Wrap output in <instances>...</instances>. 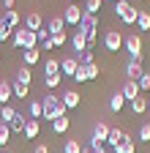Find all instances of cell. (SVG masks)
<instances>
[{"instance_id":"cell-1","label":"cell","mask_w":150,"mask_h":153,"mask_svg":"<svg viewBox=\"0 0 150 153\" xmlns=\"http://www.w3.org/2000/svg\"><path fill=\"white\" fill-rule=\"evenodd\" d=\"M11 41H14L16 49H33V47H38V38H35V33L27 30V27H16Z\"/></svg>"},{"instance_id":"cell-2","label":"cell","mask_w":150,"mask_h":153,"mask_svg":"<svg viewBox=\"0 0 150 153\" xmlns=\"http://www.w3.org/2000/svg\"><path fill=\"white\" fill-rule=\"evenodd\" d=\"M115 14L120 16V22H123V25H137L139 8H134L128 0H117V3H115Z\"/></svg>"},{"instance_id":"cell-3","label":"cell","mask_w":150,"mask_h":153,"mask_svg":"<svg viewBox=\"0 0 150 153\" xmlns=\"http://www.w3.org/2000/svg\"><path fill=\"white\" fill-rule=\"evenodd\" d=\"M123 47H126V52H128V60H139L142 63V36H126L123 38Z\"/></svg>"},{"instance_id":"cell-4","label":"cell","mask_w":150,"mask_h":153,"mask_svg":"<svg viewBox=\"0 0 150 153\" xmlns=\"http://www.w3.org/2000/svg\"><path fill=\"white\" fill-rule=\"evenodd\" d=\"M79 30H82L87 38H98V36H96V30H98V16H96V14H82Z\"/></svg>"},{"instance_id":"cell-5","label":"cell","mask_w":150,"mask_h":153,"mask_svg":"<svg viewBox=\"0 0 150 153\" xmlns=\"http://www.w3.org/2000/svg\"><path fill=\"white\" fill-rule=\"evenodd\" d=\"M82 14H85V8H79L77 3H68L66 8H63V22L66 25H74V27H79V19H82Z\"/></svg>"},{"instance_id":"cell-6","label":"cell","mask_w":150,"mask_h":153,"mask_svg":"<svg viewBox=\"0 0 150 153\" xmlns=\"http://www.w3.org/2000/svg\"><path fill=\"white\" fill-rule=\"evenodd\" d=\"M120 47H123V36H120V30H106L104 33V49L106 52H120Z\"/></svg>"},{"instance_id":"cell-7","label":"cell","mask_w":150,"mask_h":153,"mask_svg":"<svg viewBox=\"0 0 150 153\" xmlns=\"http://www.w3.org/2000/svg\"><path fill=\"white\" fill-rule=\"evenodd\" d=\"M60 104V99L55 93H49V96H44L41 99V107H44V120H55V107Z\"/></svg>"},{"instance_id":"cell-8","label":"cell","mask_w":150,"mask_h":153,"mask_svg":"<svg viewBox=\"0 0 150 153\" xmlns=\"http://www.w3.org/2000/svg\"><path fill=\"white\" fill-rule=\"evenodd\" d=\"M22 27H27V30H33V33L41 30V27H44V16H41L38 11H30L27 16H22Z\"/></svg>"},{"instance_id":"cell-9","label":"cell","mask_w":150,"mask_h":153,"mask_svg":"<svg viewBox=\"0 0 150 153\" xmlns=\"http://www.w3.org/2000/svg\"><path fill=\"white\" fill-rule=\"evenodd\" d=\"M120 93H123V99H126V101H134L137 96H139V85H137L134 79H126L123 88H120Z\"/></svg>"},{"instance_id":"cell-10","label":"cell","mask_w":150,"mask_h":153,"mask_svg":"<svg viewBox=\"0 0 150 153\" xmlns=\"http://www.w3.org/2000/svg\"><path fill=\"white\" fill-rule=\"evenodd\" d=\"M142 74H145V68H142L139 60H128V63H126V79H134V82H137Z\"/></svg>"},{"instance_id":"cell-11","label":"cell","mask_w":150,"mask_h":153,"mask_svg":"<svg viewBox=\"0 0 150 153\" xmlns=\"http://www.w3.org/2000/svg\"><path fill=\"white\" fill-rule=\"evenodd\" d=\"M58 99L66 104V109H74V107H79V101H82V96L77 93V90H66L63 96H58Z\"/></svg>"},{"instance_id":"cell-12","label":"cell","mask_w":150,"mask_h":153,"mask_svg":"<svg viewBox=\"0 0 150 153\" xmlns=\"http://www.w3.org/2000/svg\"><path fill=\"white\" fill-rule=\"evenodd\" d=\"M123 140H128V134H126L123 128H109V137H106V142H104V145H109V148H117Z\"/></svg>"},{"instance_id":"cell-13","label":"cell","mask_w":150,"mask_h":153,"mask_svg":"<svg viewBox=\"0 0 150 153\" xmlns=\"http://www.w3.org/2000/svg\"><path fill=\"white\" fill-rule=\"evenodd\" d=\"M38 60H41V49H38V47H33V49H25V52H22V66L30 68V66H35Z\"/></svg>"},{"instance_id":"cell-14","label":"cell","mask_w":150,"mask_h":153,"mask_svg":"<svg viewBox=\"0 0 150 153\" xmlns=\"http://www.w3.org/2000/svg\"><path fill=\"white\" fill-rule=\"evenodd\" d=\"M71 47H74V52H77V55L87 49V36H85L79 27H77V33H74V38H71Z\"/></svg>"},{"instance_id":"cell-15","label":"cell","mask_w":150,"mask_h":153,"mask_svg":"<svg viewBox=\"0 0 150 153\" xmlns=\"http://www.w3.org/2000/svg\"><path fill=\"white\" fill-rule=\"evenodd\" d=\"M44 27L49 30V36H55V33H63V27H66V22H63V16L60 14H55L49 22H44Z\"/></svg>"},{"instance_id":"cell-16","label":"cell","mask_w":150,"mask_h":153,"mask_svg":"<svg viewBox=\"0 0 150 153\" xmlns=\"http://www.w3.org/2000/svg\"><path fill=\"white\" fill-rule=\"evenodd\" d=\"M11 82H22V85H30V82H33V71H30L27 66H19V68L14 71V79H11Z\"/></svg>"},{"instance_id":"cell-17","label":"cell","mask_w":150,"mask_h":153,"mask_svg":"<svg viewBox=\"0 0 150 153\" xmlns=\"http://www.w3.org/2000/svg\"><path fill=\"white\" fill-rule=\"evenodd\" d=\"M38 131H41V120H33V118H27V123H25V134H22V137L35 140V137H38Z\"/></svg>"},{"instance_id":"cell-18","label":"cell","mask_w":150,"mask_h":153,"mask_svg":"<svg viewBox=\"0 0 150 153\" xmlns=\"http://www.w3.org/2000/svg\"><path fill=\"white\" fill-rule=\"evenodd\" d=\"M77 57H74V55H68V57H63V60H60V71L66 74V76H74V71H77Z\"/></svg>"},{"instance_id":"cell-19","label":"cell","mask_w":150,"mask_h":153,"mask_svg":"<svg viewBox=\"0 0 150 153\" xmlns=\"http://www.w3.org/2000/svg\"><path fill=\"white\" fill-rule=\"evenodd\" d=\"M128 104H131V112H134V115H145V112H147V99H145V93H139L137 99L128 101Z\"/></svg>"},{"instance_id":"cell-20","label":"cell","mask_w":150,"mask_h":153,"mask_svg":"<svg viewBox=\"0 0 150 153\" xmlns=\"http://www.w3.org/2000/svg\"><path fill=\"white\" fill-rule=\"evenodd\" d=\"M25 123H27V118H25V115H19V112H16V115H14V120L8 123L11 134H25Z\"/></svg>"},{"instance_id":"cell-21","label":"cell","mask_w":150,"mask_h":153,"mask_svg":"<svg viewBox=\"0 0 150 153\" xmlns=\"http://www.w3.org/2000/svg\"><path fill=\"white\" fill-rule=\"evenodd\" d=\"M55 74H60V60L58 57H47L44 60V76H55Z\"/></svg>"},{"instance_id":"cell-22","label":"cell","mask_w":150,"mask_h":153,"mask_svg":"<svg viewBox=\"0 0 150 153\" xmlns=\"http://www.w3.org/2000/svg\"><path fill=\"white\" fill-rule=\"evenodd\" d=\"M6 22H8V27L11 30H16V27H22V16H19V11H16V8H11V11H6Z\"/></svg>"},{"instance_id":"cell-23","label":"cell","mask_w":150,"mask_h":153,"mask_svg":"<svg viewBox=\"0 0 150 153\" xmlns=\"http://www.w3.org/2000/svg\"><path fill=\"white\" fill-rule=\"evenodd\" d=\"M27 112H30V118H33V120H41V118H44L41 99H33V101H30V107H27Z\"/></svg>"},{"instance_id":"cell-24","label":"cell","mask_w":150,"mask_h":153,"mask_svg":"<svg viewBox=\"0 0 150 153\" xmlns=\"http://www.w3.org/2000/svg\"><path fill=\"white\" fill-rule=\"evenodd\" d=\"M112 153H137V142L128 137V140H123L117 148H112Z\"/></svg>"},{"instance_id":"cell-25","label":"cell","mask_w":150,"mask_h":153,"mask_svg":"<svg viewBox=\"0 0 150 153\" xmlns=\"http://www.w3.org/2000/svg\"><path fill=\"white\" fill-rule=\"evenodd\" d=\"M123 107H126L123 93H120V90H117V93H112V99H109V109H112V112H120Z\"/></svg>"},{"instance_id":"cell-26","label":"cell","mask_w":150,"mask_h":153,"mask_svg":"<svg viewBox=\"0 0 150 153\" xmlns=\"http://www.w3.org/2000/svg\"><path fill=\"white\" fill-rule=\"evenodd\" d=\"M68 126H71L68 118H55V120H52V131H55V134H66Z\"/></svg>"},{"instance_id":"cell-27","label":"cell","mask_w":150,"mask_h":153,"mask_svg":"<svg viewBox=\"0 0 150 153\" xmlns=\"http://www.w3.org/2000/svg\"><path fill=\"white\" fill-rule=\"evenodd\" d=\"M11 96H14V93H11V82H6V79H3V82H0V104L6 107V104L11 101Z\"/></svg>"},{"instance_id":"cell-28","label":"cell","mask_w":150,"mask_h":153,"mask_svg":"<svg viewBox=\"0 0 150 153\" xmlns=\"http://www.w3.org/2000/svg\"><path fill=\"white\" fill-rule=\"evenodd\" d=\"M11 93L16 96V99H27V93H30V85H22V82H11Z\"/></svg>"},{"instance_id":"cell-29","label":"cell","mask_w":150,"mask_h":153,"mask_svg":"<svg viewBox=\"0 0 150 153\" xmlns=\"http://www.w3.org/2000/svg\"><path fill=\"white\" fill-rule=\"evenodd\" d=\"M101 6H104V0H85V14H101Z\"/></svg>"},{"instance_id":"cell-30","label":"cell","mask_w":150,"mask_h":153,"mask_svg":"<svg viewBox=\"0 0 150 153\" xmlns=\"http://www.w3.org/2000/svg\"><path fill=\"white\" fill-rule=\"evenodd\" d=\"M85 68V79L90 82V79H98V74H101V66L98 63H90V66H82Z\"/></svg>"},{"instance_id":"cell-31","label":"cell","mask_w":150,"mask_h":153,"mask_svg":"<svg viewBox=\"0 0 150 153\" xmlns=\"http://www.w3.org/2000/svg\"><path fill=\"white\" fill-rule=\"evenodd\" d=\"M74 57H77V63H79V66H90V63H96V57H93V49H85V52L74 55Z\"/></svg>"},{"instance_id":"cell-32","label":"cell","mask_w":150,"mask_h":153,"mask_svg":"<svg viewBox=\"0 0 150 153\" xmlns=\"http://www.w3.org/2000/svg\"><path fill=\"white\" fill-rule=\"evenodd\" d=\"M60 79H63V74H55V76H44V88H47V90H58V88H60Z\"/></svg>"},{"instance_id":"cell-33","label":"cell","mask_w":150,"mask_h":153,"mask_svg":"<svg viewBox=\"0 0 150 153\" xmlns=\"http://www.w3.org/2000/svg\"><path fill=\"white\" fill-rule=\"evenodd\" d=\"M11 36H14V30L8 27V22H6V19L0 16V41H8Z\"/></svg>"},{"instance_id":"cell-34","label":"cell","mask_w":150,"mask_h":153,"mask_svg":"<svg viewBox=\"0 0 150 153\" xmlns=\"http://www.w3.org/2000/svg\"><path fill=\"white\" fill-rule=\"evenodd\" d=\"M137 27H139V30H150V14H147V11H139V16H137Z\"/></svg>"},{"instance_id":"cell-35","label":"cell","mask_w":150,"mask_h":153,"mask_svg":"<svg viewBox=\"0 0 150 153\" xmlns=\"http://www.w3.org/2000/svg\"><path fill=\"white\" fill-rule=\"evenodd\" d=\"M14 115H16V109H11V107H8V104H6V107H3V109H0V120H3V123H6V126H8V123H11V120H14Z\"/></svg>"},{"instance_id":"cell-36","label":"cell","mask_w":150,"mask_h":153,"mask_svg":"<svg viewBox=\"0 0 150 153\" xmlns=\"http://www.w3.org/2000/svg\"><path fill=\"white\" fill-rule=\"evenodd\" d=\"M63 153H82V145H79L77 140H66V145H63Z\"/></svg>"},{"instance_id":"cell-37","label":"cell","mask_w":150,"mask_h":153,"mask_svg":"<svg viewBox=\"0 0 150 153\" xmlns=\"http://www.w3.org/2000/svg\"><path fill=\"white\" fill-rule=\"evenodd\" d=\"M8 142H11V128H8L6 123H0V148L8 145Z\"/></svg>"},{"instance_id":"cell-38","label":"cell","mask_w":150,"mask_h":153,"mask_svg":"<svg viewBox=\"0 0 150 153\" xmlns=\"http://www.w3.org/2000/svg\"><path fill=\"white\" fill-rule=\"evenodd\" d=\"M137 85H139V93H147V90H150V74H147V71L137 79Z\"/></svg>"},{"instance_id":"cell-39","label":"cell","mask_w":150,"mask_h":153,"mask_svg":"<svg viewBox=\"0 0 150 153\" xmlns=\"http://www.w3.org/2000/svg\"><path fill=\"white\" fill-rule=\"evenodd\" d=\"M66 41H68V36H66V30H63V33H55V36H52V47H55V49H60V47H63Z\"/></svg>"},{"instance_id":"cell-40","label":"cell","mask_w":150,"mask_h":153,"mask_svg":"<svg viewBox=\"0 0 150 153\" xmlns=\"http://www.w3.org/2000/svg\"><path fill=\"white\" fill-rule=\"evenodd\" d=\"M139 140L142 142H150V123H142L139 126Z\"/></svg>"},{"instance_id":"cell-41","label":"cell","mask_w":150,"mask_h":153,"mask_svg":"<svg viewBox=\"0 0 150 153\" xmlns=\"http://www.w3.org/2000/svg\"><path fill=\"white\" fill-rule=\"evenodd\" d=\"M71 79H77V82H87V79H85V68H82V66H77V71H74Z\"/></svg>"},{"instance_id":"cell-42","label":"cell","mask_w":150,"mask_h":153,"mask_svg":"<svg viewBox=\"0 0 150 153\" xmlns=\"http://www.w3.org/2000/svg\"><path fill=\"white\" fill-rule=\"evenodd\" d=\"M33 153H49V145H44V142H41V145H35Z\"/></svg>"},{"instance_id":"cell-43","label":"cell","mask_w":150,"mask_h":153,"mask_svg":"<svg viewBox=\"0 0 150 153\" xmlns=\"http://www.w3.org/2000/svg\"><path fill=\"white\" fill-rule=\"evenodd\" d=\"M3 6H6V11H11V8L16 6V0H3Z\"/></svg>"},{"instance_id":"cell-44","label":"cell","mask_w":150,"mask_h":153,"mask_svg":"<svg viewBox=\"0 0 150 153\" xmlns=\"http://www.w3.org/2000/svg\"><path fill=\"white\" fill-rule=\"evenodd\" d=\"M93 153H109V150H106V145H101V148H96Z\"/></svg>"},{"instance_id":"cell-45","label":"cell","mask_w":150,"mask_h":153,"mask_svg":"<svg viewBox=\"0 0 150 153\" xmlns=\"http://www.w3.org/2000/svg\"><path fill=\"white\" fill-rule=\"evenodd\" d=\"M147 112H150V101H147Z\"/></svg>"},{"instance_id":"cell-46","label":"cell","mask_w":150,"mask_h":153,"mask_svg":"<svg viewBox=\"0 0 150 153\" xmlns=\"http://www.w3.org/2000/svg\"><path fill=\"white\" fill-rule=\"evenodd\" d=\"M0 57H3V49H0Z\"/></svg>"},{"instance_id":"cell-47","label":"cell","mask_w":150,"mask_h":153,"mask_svg":"<svg viewBox=\"0 0 150 153\" xmlns=\"http://www.w3.org/2000/svg\"><path fill=\"white\" fill-rule=\"evenodd\" d=\"M71 3H77V0H71Z\"/></svg>"},{"instance_id":"cell-48","label":"cell","mask_w":150,"mask_h":153,"mask_svg":"<svg viewBox=\"0 0 150 153\" xmlns=\"http://www.w3.org/2000/svg\"><path fill=\"white\" fill-rule=\"evenodd\" d=\"M112 3H117V0H112Z\"/></svg>"},{"instance_id":"cell-49","label":"cell","mask_w":150,"mask_h":153,"mask_svg":"<svg viewBox=\"0 0 150 153\" xmlns=\"http://www.w3.org/2000/svg\"><path fill=\"white\" fill-rule=\"evenodd\" d=\"M3 153H8V150H3Z\"/></svg>"}]
</instances>
